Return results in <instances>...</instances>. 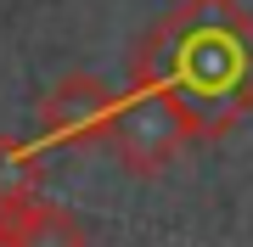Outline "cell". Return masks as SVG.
Listing matches in <instances>:
<instances>
[{
  "instance_id": "7a4b0ae2",
  "label": "cell",
  "mask_w": 253,
  "mask_h": 247,
  "mask_svg": "<svg viewBox=\"0 0 253 247\" xmlns=\"http://www.w3.org/2000/svg\"><path fill=\"white\" fill-rule=\"evenodd\" d=\"M197 112L186 107V96L163 79H129V90L118 96L113 112V141L107 152L124 163L129 174H163L180 157L191 141H197Z\"/></svg>"
},
{
  "instance_id": "277c9868",
  "label": "cell",
  "mask_w": 253,
  "mask_h": 247,
  "mask_svg": "<svg viewBox=\"0 0 253 247\" xmlns=\"http://www.w3.org/2000/svg\"><path fill=\"white\" fill-rule=\"evenodd\" d=\"M34 202H45V157L28 141H6L0 135V208L6 213H28Z\"/></svg>"
},
{
  "instance_id": "3957f363",
  "label": "cell",
  "mask_w": 253,
  "mask_h": 247,
  "mask_svg": "<svg viewBox=\"0 0 253 247\" xmlns=\"http://www.w3.org/2000/svg\"><path fill=\"white\" fill-rule=\"evenodd\" d=\"M113 112H118V90L96 73H68L56 79L45 101H40V135L73 152H96L113 141Z\"/></svg>"
},
{
  "instance_id": "8992f818",
  "label": "cell",
  "mask_w": 253,
  "mask_h": 247,
  "mask_svg": "<svg viewBox=\"0 0 253 247\" xmlns=\"http://www.w3.org/2000/svg\"><path fill=\"white\" fill-rule=\"evenodd\" d=\"M11 236H17V213L0 208V247H11Z\"/></svg>"
},
{
  "instance_id": "5b68a950",
  "label": "cell",
  "mask_w": 253,
  "mask_h": 247,
  "mask_svg": "<svg viewBox=\"0 0 253 247\" xmlns=\"http://www.w3.org/2000/svg\"><path fill=\"white\" fill-rule=\"evenodd\" d=\"M11 247H90L84 242V225L73 219L56 202H34L28 213H17V236Z\"/></svg>"
},
{
  "instance_id": "6da1fadb",
  "label": "cell",
  "mask_w": 253,
  "mask_h": 247,
  "mask_svg": "<svg viewBox=\"0 0 253 247\" xmlns=\"http://www.w3.org/2000/svg\"><path fill=\"white\" fill-rule=\"evenodd\" d=\"M129 79H163L186 96L208 135V107H219L225 129L242 107H253V17L236 0H180L152 34L135 45Z\"/></svg>"
}]
</instances>
